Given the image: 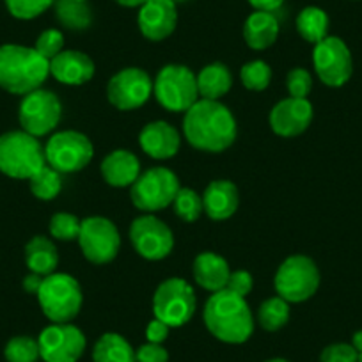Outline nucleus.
I'll list each match as a JSON object with an SVG mask.
<instances>
[{
  "label": "nucleus",
  "mask_w": 362,
  "mask_h": 362,
  "mask_svg": "<svg viewBox=\"0 0 362 362\" xmlns=\"http://www.w3.org/2000/svg\"><path fill=\"white\" fill-rule=\"evenodd\" d=\"M238 127L231 110L221 102L199 98L183 117V135L192 148L222 153L235 142Z\"/></svg>",
  "instance_id": "obj_1"
},
{
  "label": "nucleus",
  "mask_w": 362,
  "mask_h": 362,
  "mask_svg": "<svg viewBox=\"0 0 362 362\" xmlns=\"http://www.w3.org/2000/svg\"><path fill=\"white\" fill-rule=\"evenodd\" d=\"M204 327L215 339L228 344H242L254 332V318L243 297L221 290L204 304Z\"/></svg>",
  "instance_id": "obj_2"
},
{
  "label": "nucleus",
  "mask_w": 362,
  "mask_h": 362,
  "mask_svg": "<svg viewBox=\"0 0 362 362\" xmlns=\"http://www.w3.org/2000/svg\"><path fill=\"white\" fill-rule=\"evenodd\" d=\"M50 76V61L34 47L0 45V87L11 95L25 96L40 89Z\"/></svg>",
  "instance_id": "obj_3"
},
{
  "label": "nucleus",
  "mask_w": 362,
  "mask_h": 362,
  "mask_svg": "<svg viewBox=\"0 0 362 362\" xmlns=\"http://www.w3.org/2000/svg\"><path fill=\"white\" fill-rule=\"evenodd\" d=\"M45 165V146H41L40 139L23 130L0 135V173L29 181Z\"/></svg>",
  "instance_id": "obj_4"
},
{
  "label": "nucleus",
  "mask_w": 362,
  "mask_h": 362,
  "mask_svg": "<svg viewBox=\"0 0 362 362\" xmlns=\"http://www.w3.org/2000/svg\"><path fill=\"white\" fill-rule=\"evenodd\" d=\"M37 302L43 315L52 323H71L78 316L83 304L82 286L69 274L54 272L43 279Z\"/></svg>",
  "instance_id": "obj_5"
},
{
  "label": "nucleus",
  "mask_w": 362,
  "mask_h": 362,
  "mask_svg": "<svg viewBox=\"0 0 362 362\" xmlns=\"http://www.w3.org/2000/svg\"><path fill=\"white\" fill-rule=\"evenodd\" d=\"M153 95L165 110L185 114L199 100L197 76L183 64H167L153 82Z\"/></svg>",
  "instance_id": "obj_6"
},
{
  "label": "nucleus",
  "mask_w": 362,
  "mask_h": 362,
  "mask_svg": "<svg viewBox=\"0 0 362 362\" xmlns=\"http://www.w3.org/2000/svg\"><path fill=\"white\" fill-rule=\"evenodd\" d=\"M320 270L315 261L304 254L286 257L277 268L274 277V288L277 297L290 304H300L315 297L320 288Z\"/></svg>",
  "instance_id": "obj_7"
},
{
  "label": "nucleus",
  "mask_w": 362,
  "mask_h": 362,
  "mask_svg": "<svg viewBox=\"0 0 362 362\" xmlns=\"http://www.w3.org/2000/svg\"><path fill=\"white\" fill-rule=\"evenodd\" d=\"M180 189V180L173 170L167 167H151L141 173L130 187V199L137 210L155 214L173 204Z\"/></svg>",
  "instance_id": "obj_8"
},
{
  "label": "nucleus",
  "mask_w": 362,
  "mask_h": 362,
  "mask_svg": "<svg viewBox=\"0 0 362 362\" xmlns=\"http://www.w3.org/2000/svg\"><path fill=\"white\" fill-rule=\"evenodd\" d=\"M196 305L197 298L194 288L180 277H170L160 283L153 295L155 318L169 325L170 329L189 323L196 313Z\"/></svg>",
  "instance_id": "obj_9"
},
{
  "label": "nucleus",
  "mask_w": 362,
  "mask_h": 362,
  "mask_svg": "<svg viewBox=\"0 0 362 362\" xmlns=\"http://www.w3.org/2000/svg\"><path fill=\"white\" fill-rule=\"evenodd\" d=\"M95 156V148L89 137L75 130L57 132L45 144L47 165L61 174H73L86 169Z\"/></svg>",
  "instance_id": "obj_10"
},
{
  "label": "nucleus",
  "mask_w": 362,
  "mask_h": 362,
  "mask_svg": "<svg viewBox=\"0 0 362 362\" xmlns=\"http://www.w3.org/2000/svg\"><path fill=\"white\" fill-rule=\"evenodd\" d=\"M62 116V103L54 90L40 87L20 102L18 121L23 132L40 139L57 128Z\"/></svg>",
  "instance_id": "obj_11"
},
{
  "label": "nucleus",
  "mask_w": 362,
  "mask_h": 362,
  "mask_svg": "<svg viewBox=\"0 0 362 362\" xmlns=\"http://www.w3.org/2000/svg\"><path fill=\"white\" fill-rule=\"evenodd\" d=\"M78 245L83 257L93 264H107L116 259L121 249V235L116 224L105 217H87L82 221Z\"/></svg>",
  "instance_id": "obj_12"
},
{
  "label": "nucleus",
  "mask_w": 362,
  "mask_h": 362,
  "mask_svg": "<svg viewBox=\"0 0 362 362\" xmlns=\"http://www.w3.org/2000/svg\"><path fill=\"white\" fill-rule=\"evenodd\" d=\"M313 64L318 78L329 87H343L354 73L350 48L337 36H327L315 45Z\"/></svg>",
  "instance_id": "obj_13"
},
{
  "label": "nucleus",
  "mask_w": 362,
  "mask_h": 362,
  "mask_svg": "<svg viewBox=\"0 0 362 362\" xmlns=\"http://www.w3.org/2000/svg\"><path fill=\"white\" fill-rule=\"evenodd\" d=\"M37 343L45 362H78L87 346L86 334L73 323H52L41 330Z\"/></svg>",
  "instance_id": "obj_14"
},
{
  "label": "nucleus",
  "mask_w": 362,
  "mask_h": 362,
  "mask_svg": "<svg viewBox=\"0 0 362 362\" xmlns=\"http://www.w3.org/2000/svg\"><path fill=\"white\" fill-rule=\"evenodd\" d=\"M153 95V80L141 68H124L107 83V100L123 112L141 109Z\"/></svg>",
  "instance_id": "obj_15"
},
{
  "label": "nucleus",
  "mask_w": 362,
  "mask_h": 362,
  "mask_svg": "<svg viewBox=\"0 0 362 362\" xmlns=\"http://www.w3.org/2000/svg\"><path fill=\"white\" fill-rule=\"evenodd\" d=\"M130 242L135 252L148 261L165 259L174 249L173 231L153 214H144L132 222Z\"/></svg>",
  "instance_id": "obj_16"
},
{
  "label": "nucleus",
  "mask_w": 362,
  "mask_h": 362,
  "mask_svg": "<svg viewBox=\"0 0 362 362\" xmlns=\"http://www.w3.org/2000/svg\"><path fill=\"white\" fill-rule=\"evenodd\" d=\"M313 105L309 100L284 98L270 110V128L279 137L291 139L302 135L313 121Z\"/></svg>",
  "instance_id": "obj_17"
},
{
  "label": "nucleus",
  "mask_w": 362,
  "mask_h": 362,
  "mask_svg": "<svg viewBox=\"0 0 362 362\" xmlns=\"http://www.w3.org/2000/svg\"><path fill=\"white\" fill-rule=\"evenodd\" d=\"M137 23L146 40H167L177 25V6L170 0H148L139 8Z\"/></svg>",
  "instance_id": "obj_18"
},
{
  "label": "nucleus",
  "mask_w": 362,
  "mask_h": 362,
  "mask_svg": "<svg viewBox=\"0 0 362 362\" xmlns=\"http://www.w3.org/2000/svg\"><path fill=\"white\" fill-rule=\"evenodd\" d=\"M139 144L149 158L169 160L180 151L181 135L167 121H151L139 134Z\"/></svg>",
  "instance_id": "obj_19"
},
{
  "label": "nucleus",
  "mask_w": 362,
  "mask_h": 362,
  "mask_svg": "<svg viewBox=\"0 0 362 362\" xmlns=\"http://www.w3.org/2000/svg\"><path fill=\"white\" fill-rule=\"evenodd\" d=\"M95 73L93 59L78 50H62L50 61V75L64 86H83Z\"/></svg>",
  "instance_id": "obj_20"
},
{
  "label": "nucleus",
  "mask_w": 362,
  "mask_h": 362,
  "mask_svg": "<svg viewBox=\"0 0 362 362\" xmlns=\"http://www.w3.org/2000/svg\"><path fill=\"white\" fill-rule=\"evenodd\" d=\"M240 206L238 187L229 180H215L203 194L204 214L211 221H228Z\"/></svg>",
  "instance_id": "obj_21"
},
{
  "label": "nucleus",
  "mask_w": 362,
  "mask_h": 362,
  "mask_svg": "<svg viewBox=\"0 0 362 362\" xmlns=\"http://www.w3.org/2000/svg\"><path fill=\"white\" fill-rule=\"evenodd\" d=\"M100 170H102L107 185L114 187V189L132 187L142 173L141 160L128 149H116V151L109 153L103 158Z\"/></svg>",
  "instance_id": "obj_22"
},
{
  "label": "nucleus",
  "mask_w": 362,
  "mask_h": 362,
  "mask_svg": "<svg viewBox=\"0 0 362 362\" xmlns=\"http://www.w3.org/2000/svg\"><path fill=\"white\" fill-rule=\"evenodd\" d=\"M192 274L194 281H196L203 290L217 293V291L226 290L229 276H231V270H229L228 261L222 256H218V254L201 252L199 256L194 259Z\"/></svg>",
  "instance_id": "obj_23"
},
{
  "label": "nucleus",
  "mask_w": 362,
  "mask_h": 362,
  "mask_svg": "<svg viewBox=\"0 0 362 362\" xmlns=\"http://www.w3.org/2000/svg\"><path fill=\"white\" fill-rule=\"evenodd\" d=\"M279 20L274 13L254 11L243 23V40L252 50H267L279 37Z\"/></svg>",
  "instance_id": "obj_24"
},
{
  "label": "nucleus",
  "mask_w": 362,
  "mask_h": 362,
  "mask_svg": "<svg viewBox=\"0 0 362 362\" xmlns=\"http://www.w3.org/2000/svg\"><path fill=\"white\" fill-rule=\"evenodd\" d=\"M25 263L29 270L37 274V276H50L59 264L57 247L48 236H34L25 245Z\"/></svg>",
  "instance_id": "obj_25"
},
{
  "label": "nucleus",
  "mask_w": 362,
  "mask_h": 362,
  "mask_svg": "<svg viewBox=\"0 0 362 362\" xmlns=\"http://www.w3.org/2000/svg\"><path fill=\"white\" fill-rule=\"evenodd\" d=\"M197 90H199V98L203 100H218L229 93L233 86V75L229 68L222 62H211L204 66L197 73Z\"/></svg>",
  "instance_id": "obj_26"
},
{
  "label": "nucleus",
  "mask_w": 362,
  "mask_h": 362,
  "mask_svg": "<svg viewBox=\"0 0 362 362\" xmlns=\"http://www.w3.org/2000/svg\"><path fill=\"white\" fill-rule=\"evenodd\" d=\"M54 9L57 22L73 33L87 30L93 23V11L86 0H55Z\"/></svg>",
  "instance_id": "obj_27"
},
{
  "label": "nucleus",
  "mask_w": 362,
  "mask_h": 362,
  "mask_svg": "<svg viewBox=\"0 0 362 362\" xmlns=\"http://www.w3.org/2000/svg\"><path fill=\"white\" fill-rule=\"evenodd\" d=\"M93 362H135V350L121 334L107 332L93 348Z\"/></svg>",
  "instance_id": "obj_28"
},
{
  "label": "nucleus",
  "mask_w": 362,
  "mask_h": 362,
  "mask_svg": "<svg viewBox=\"0 0 362 362\" xmlns=\"http://www.w3.org/2000/svg\"><path fill=\"white\" fill-rule=\"evenodd\" d=\"M329 15L322 8L308 6L298 13L295 27L300 37L308 43L316 45L329 36Z\"/></svg>",
  "instance_id": "obj_29"
},
{
  "label": "nucleus",
  "mask_w": 362,
  "mask_h": 362,
  "mask_svg": "<svg viewBox=\"0 0 362 362\" xmlns=\"http://www.w3.org/2000/svg\"><path fill=\"white\" fill-rule=\"evenodd\" d=\"M291 309L290 302H286L281 297H272L261 302L259 309H257V322H259L261 329L267 332H277L286 323L290 322Z\"/></svg>",
  "instance_id": "obj_30"
},
{
  "label": "nucleus",
  "mask_w": 362,
  "mask_h": 362,
  "mask_svg": "<svg viewBox=\"0 0 362 362\" xmlns=\"http://www.w3.org/2000/svg\"><path fill=\"white\" fill-rule=\"evenodd\" d=\"M30 192L40 201H54L62 190L61 173L52 169L50 165H45L29 180Z\"/></svg>",
  "instance_id": "obj_31"
},
{
  "label": "nucleus",
  "mask_w": 362,
  "mask_h": 362,
  "mask_svg": "<svg viewBox=\"0 0 362 362\" xmlns=\"http://www.w3.org/2000/svg\"><path fill=\"white\" fill-rule=\"evenodd\" d=\"M174 214L185 222H196L204 211L203 208V196L189 187H181L180 192L176 194L173 201Z\"/></svg>",
  "instance_id": "obj_32"
},
{
  "label": "nucleus",
  "mask_w": 362,
  "mask_h": 362,
  "mask_svg": "<svg viewBox=\"0 0 362 362\" xmlns=\"http://www.w3.org/2000/svg\"><path fill=\"white\" fill-rule=\"evenodd\" d=\"M8 362H37L40 361V343L30 336H15L4 348Z\"/></svg>",
  "instance_id": "obj_33"
},
{
  "label": "nucleus",
  "mask_w": 362,
  "mask_h": 362,
  "mask_svg": "<svg viewBox=\"0 0 362 362\" xmlns=\"http://www.w3.org/2000/svg\"><path fill=\"white\" fill-rule=\"evenodd\" d=\"M80 228H82V221L76 215L66 214V211L52 215L50 224H48L50 236L59 240V242H75V240H78Z\"/></svg>",
  "instance_id": "obj_34"
},
{
  "label": "nucleus",
  "mask_w": 362,
  "mask_h": 362,
  "mask_svg": "<svg viewBox=\"0 0 362 362\" xmlns=\"http://www.w3.org/2000/svg\"><path fill=\"white\" fill-rule=\"evenodd\" d=\"M240 80L249 90H264L272 82V68L264 61H250L240 69Z\"/></svg>",
  "instance_id": "obj_35"
},
{
  "label": "nucleus",
  "mask_w": 362,
  "mask_h": 362,
  "mask_svg": "<svg viewBox=\"0 0 362 362\" xmlns=\"http://www.w3.org/2000/svg\"><path fill=\"white\" fill-rule=\"evenodd\" d=\"M55 0H6V8L16 20H34L54 8Z\"/></svg>",
  "instance_id": "obj_36"
},
{
  "label": "nucleus",
  "mask_w": 362,
  "mask_h": 362,
  "mask_svg": "<svg viewBox=\"0 0 362 362\" xmlns=\"http://www.w3.org/2000/svg\"><path fill=\"white\" fill-rule=\"evenodd\" d=\"M37 54L43 55L47 61H52L55 55L61 54L64 50V34L57 29H47L37 36L36 43H34Z\"/></svg>",
  "instance_id": "obj_37"
},
{
  "label": "nucleus",
  "mask_w": 362,
  "mask_h": 362,
  "mask_svg": "<svg viewBox=\"0 0 362 362\" xmlns=\"http://www.w3.org/2000/svg\"><path fill=\"white\" fill-rule=\"evenodd\" d=\"M286 87L291 98L308 100L313 89L311 73L304 68H293L286 76Z\"/></svg>",
  "instance_id": "obj_38"
},
{
  "label": "nucleus",
  "mask_w": 362,
  "mask_h": 362,
  "mask_svg": "<svg viewBox=\"0 0 362 362\" xmlns=\"http://www.w3.org/2000/svg\"><path fill=\"white\" fill-rule=\"evenodd\" d=\"M320 362H358V351L351 343H332L323 348Z\"/></svg>",
  "instance_id": "obj_39"
},
{
  "label": "nucleus",
  "mask_w": 362,
  "mask_h": 362,
  "mask_svg": "<svg viewBox=\"0 0 362 362\" xmlns=\"http://www.w3.org/2000/svg\"><path fill=\"white\" fill-rule=\"evenodd\" d=\"M252 286H254V279L249 272L236 270V272H231V276H229L226 290L231 291V293H235V295H238V297L245 298L247 295L252 291Z\"/></svg>",
  "instance_id": "obj_40"
},
{
  "label": "nucleus",
  "mask_w": 362,
  "mask_h": 362,
  "mask_svg": "<svg viewBox=\"0 0 362 362\" xmlns=\"http://www.w3.org/2000/svg\"><path fill=\"white\" fill-rule=\"evenodd\" d=\"M135 362H169V351L156 343H146L135 350Z\"/></svg>",
  "instance_id": "obj_41"
},
{
  "label": "nucleus",
  "mask_w": 362,
  "mask_h": 362,
  "mask_svg": "<svg viewBox=\"0 0 362 362\" xmlns=\"http://www.w3.org/2000/svg\"><path fill=\"white\" fill-rule=\"evenodd\" d=\"M169 332L170 327L165 325L163 322H160L158 318H155L148 323V327H146V339H148V343L162 344L163 341L169 337Z\"/></svg>",
  "instance_id": "obj_42"
},
{
  "label": "nucleus",
  "mask_w": 362,
  "mask_h": 362,
  "mask_svg": "<svg viewBox=\"0 0 362 362\" xmlns=\"http://www.w3.org/2000/svg\"><path fill=\"white\" fill-rule=\"evenodd\" d=\"M256 11H268L274 13L284 4V0H247Z\"/></svg>",
  "instance_id": "obj_43"
},
{
  "label": "nucleus",
  "mask_w": 362,
  "mask_h": 362,
  "mask_svg": "<svg viewBox=\"0 0 362 362\" xmlns=\"http://www.w3.org/2000/svg\"><path fill=\"white\" fill-rule=\"evenodd\" d=\"M43 279L45 277L37 276V274H34V272H30L29 276L23 277V290L27 291V293L30 295H37V291H40L41 284H43Z\"/></svg>",
  "instance_id": "obj_44"
},
{
  "label": "nucleus",
  "mask_w": 362,
  "mask_h": 362,
  "mask_svg": "<svg viewBox=\"0 0 362 362\" xmlns=\"http://www.w3.org/2000/svg\"><path fill=\"white\" fill-rule=\"evenodd\" d=\"M116 4L123 6V8H141L144 2H148V0H114Z\"/></svg>",
  "instance_id": "obj_45"
},
{
  "label": "nucleus",
  "mask_w": 362,
  "mask_h": 362,
  "mask_svg": "<svg viewBox=\"0 0 362 362\" xmlns=\"http://www.w3.org/2000/svg\"><path fill=\"white\" fill-rule=\"evenodd\" d=\"M351 346H354L358 354H362V330H357V332L351 336Z\"/></svg>",
  "instance_id": "obj_46"
},
{
  "label": "nucleus",
  "mask_w": 362,
  "mask_h": 362,
  "mask_svg": "<svg viewBox=\"0 0 362 362\" xmlns=\"http://www.w3.org/2000/svg\"><path fill=\"white\" fill-rule=\"evenodd\" d=\"M264 362H290V361H286V358H270V361H264Z\"/></svg>",
  "instance_id": "obj_47"
},
{
  "label": "nucleus",
  "mask_w": 362,
  "mask_h": 362,
  "mask_svg": "<svg viewBox=\"0 0 362 362\" xmlns=\"http://www.w3.org/2000/svg\"><path fill=\"white\" fill-rule=\"evenodd\" d=\"M170 2H174V4H183V2H189V0H170Z\"/></svg>",
  "instance_id": "obj_48"
},
{
  "label": "nucleus",
  "mask_w": 362,
  "mask_h": 362,
  "mask_svg": "<svg viewBox=\"0 0 362 362\" xmlns=\"http://www.w3.org/2000/svg\"><path fill=\"white\" fill-rule=\"evenodd\" d=\"M358 362H362V354H358Z\"/></svg>",
  "instance_id": "obj_49"
},
{
  "label": "nucleus",
  "mask_w": 362,
  "mask_h": 362,
  "mask_svg": "<svg viewBox=\"0 0 362 362\" xmlns=\"http://www.w3.org/2000/svg\"><path fill=\"white\" fill-rule=\"evenodd\" d=\"M86 2H87V0H86Z\"/></svg>",
  "instance_id": "obj_50"
}]
</instances>
